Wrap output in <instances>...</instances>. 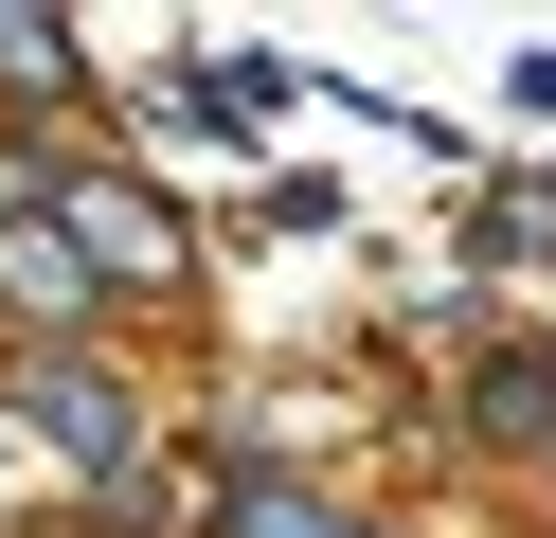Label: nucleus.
I'll list each match as a JSON object with an SVG mask.
<instances>
[{"mask_svg": "<svg viewBox=\"0 0 556 538\" xmlns=\"http://www.w3.org/2000/svg\"><path fill=\"white\" fill-rule=\"evenodd\" d=\"M73 215H90V251H144V270L180 251V215H162V198H126V179H73Z\"/></svg>", "mask_w": 556, "mask_h": 538, "instance_id": "obj_4", "label": "nucleus"}, {"mask_svg": "<svg viewBox=\"0 0 556 538\" xmlns=\"http://www.w3.org/2000/svg\"><path fill=\"white\" fill-rule=\"evenodd\" d=\"M0 287H18V323H90V251H73V234H37V215L0 234Z\"/></svg>", "mask_w": 556, "mask_h": 538, "instance_id": "obj_1", "label": "nucleus"}, {"mask_svg": "<svg viewBox=\"0 0 556 538\" xmlns=\"http://www.w3.org/2000/svg\"><path fill=\"white\" fill-rule=\"evenodd\" d=\"M467 430H484V449H556V359H484V377H467Z\"/></svg>", "mask_w": 556, "mask_h": 538, "instance_id": "obj_2", "label": "nucleus"}, {"mask_svg": "<svg viewBox=\"0 0 556 538\" xmlns=\"http://www.w3.org/2000/svg\"><path fill=\"white\" fill-rule=\"evenodd\" d=\"M18 413H54L73 449H126V395H109V377H73V359H54V377H18Z\"/></svg>", "mask_w": 556, "mask_h": 538, "instance_id": "obj_3", "label": "nucleus"}, {"mask_svg": "<svg viewBox=\"0 0 556 538\" xmlns=\"http://www.w3.org/2000/svg\"><path fill=\"white\" fill-rule=\"evenodd\" d=\"M233 538H359V521H324V502H288V485H233Z\"/></svg>", "mask_w": 556, "mask_h": 538, "instance_id": "obj_6", "label": "nucleus"}, {"mask_svg": "<svg viewBox=\"0 0 556 538\" xmlns=\"http://www.w3.org/2000/svg\"><path fill=\"white\" fill-rule=\"evenodd\" d=\"M0 72H18V90H73V36H54L37 0H0Z\"/></svg>", "mask_w": 556, "mask_h": 538, "instance_id": "obj_5", "label": "nucleus"}]
</instances>
